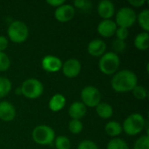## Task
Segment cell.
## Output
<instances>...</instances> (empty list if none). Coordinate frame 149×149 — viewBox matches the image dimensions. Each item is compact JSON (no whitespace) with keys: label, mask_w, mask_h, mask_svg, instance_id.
<instances>
[{"label":"cell","mask_w":149,"mask_h":149,"mask_svg":"<svg viewBox=\"0 0 149 149\" xmlns=\"http://www.w3.org/2000/svg\"><path fill=\"white\" fill-rule=\"evenodd\" d=\"M138 85V77L131 70L124 69L113 74L111 79V86L113 90L119 93H126L132 92Z\"/></svg>","instance_id":"1"},{"label":"cell","mask_w":149,"mask_h":149,"mask_svg":"<svg viewBox=\"0 0 149 149\" xmlns=\"http://www.w3.org/2000/svg\"><path fill=\"white\" fill-rule=\"evenodd\" d=\"M147 121L141 113H133L127 117L123 122L122 130L129 136H135L141 134L146 127Z\"/></svg>","instance_id":"2"},{"label":"cell","mask_w":149,"mask_h":149,"mask_svg":"<svg viewBox=\"0 0 149 149\" xmlns=\"http://www.w3.org/2000/svg\"><path fill=\"white\" fill-rule=\"evenodd\" d=\"M7 35L11 42L15 44H22L29 37V28L23 21L15 20L9 24Z\"/></svg>","instance_id":"3"},{"label":"cell","mask_w":149,"mask_h":149,"mask_svg":"<svg viewBox=\"0 0 149 149\" xmlns=\"http://www.w3.org/2000/svg\"><path fill=\"white\" fill-rule=\"evenodd\" d=\"M120 64V59L118 54L113 52L104 53L99 60V68L100 72L106 75H113L117 72Z\"/></svg>","instance_id":"4"},{"label":"cell","mask_w":149,"mask_h":149,"mask_svg":"<svg viewBox=\"0 0 149 149\" xmlns=\"http://www.w3.org/2000/svg\"><path fill=\"white\" fill-rule=\"evenodd\" d=\"M34 142L38 145H51L55 140L54 130L47 125H39L36 127L31 133Z\"/></svg>","instance_id":"5"},{"label":"cell","mask_w":149,"mask_h":149,"mask_svg":"<svg viewBox=\"0 0 149 149\" xmlns=\"http://www.w3.org/2000/svg\"><path fill=\"white\" fill-rule=\"evenodd\" d=\"M20 88L22 95L30 100H36L44 93V86L42 82L37 79H28L24 80Z\"/></svg>","instance_id":"6"},{"label":"cell","mask_w":149,"mask_h":149,"mask_svg":"<svg viewBox=\"0 0 149 149\" xmlns=\"http://www.w3.org/2000/svg\"><path fill=\"white\" fill-rule=\"evenodd\" d=\"M136 17L137 14L134 9L131 7L124 6L117 11L115 16V24L118 27H124L128 29L136 22Z\"/></svg>","instance_id":"7"},{"label":"cell","mask_w":149,"mask_h":149,"mask_svg":"<svg viewBox=\"0 0 149 149\" xmlns=\"http://www.w3.org/2000/svg\"><path fill=\"white\" fill-rule=\"evenodd\" d=\"M81 102L86 107H96L101 102V93L100 90L93 86H85L80 93Z\"/></svg>","instance_id":"8"},{"label":"cell","mask_w":149,"mask_h":149,"mask_svg":"<svg viewBox=\"0 0 149 149\" xmlns=\"http://www.w3.org/2000/svg\"><path fill=\"white\" fill-rule=\"evenodd\" d=\"M61 71L66 78H76L81 72V63L76 58H69L62 64Z\"/></svg>","instance_id":"9"},{"label":"cell","mask_w":149,"mask_h":149,"mask_svg":"<svg viewBox=\"0 0 149 149\" xmlns=\"http://www.w3.org/2000/svg\"><path fill=\"white\" fill-rule=\"evenodd\" d=\"M75 15V8L69 3H64L56 8L54 11L55 18L60 23H66L71 21Z\"/></svg>","instance_id":"10"},{"label":"cell","mask_w":149,"mask_h":149,"mask_svg":"<svg viewBox=\"0 0 149 149\" xmlns=\"http://www.w3.org/2000/svg\"><path fill=\"white\" fill-rule=\"evenodd\" d=\"M63 62L54 55H46L41 61L42 68L48 72H57L61 70Z\"/></svg>","instance_id":"11"},{"label":"cell","mask_w":149,"mask_h":149,"mask_svg":"<svg viewBox=\"0 0 149 149\" xmlns=\"http://www.w3.org/2000/svg\"><path fill=\"white\" fill-rule=\"evenodd\" d=\"M117 24L112 19H103L97 26L98 33L103 38H111L115 34Z\"/></svg>","instance_id":"12"},{"label":"cell","mask_w":149,"mask_h":149,"mask_svg":"<svg viewBox=\"0 0 149 149\" xmlns=\"http://www.w3.org/2000/svg\"><path fill=\"white\" fill-rule=\"evenodd\" d=\"M107 50V44L100 38H95L89 42L87 45V52L88 53L95 58L101 57L104 53H106Z\"/></svg>","instance_id":"13"},{"label":"cell","mask_w":149,"mask_h":149,"mask_svg":"<svg viewBox=\"0 0 149 149\" xmlns=\"http://www.w3.org/2000/svg\"><path fill=\"white\" fill-rule=\"evenodd\" d=\"M15 107L9 101L3 100L0 102V120L5 122L12 121L16 117Z\"/></svg>","instance_id":"14"},{"label":"cell","mask_w":149,"mask_h":149,"mask_svg":"<svg viewBox=\"0 0 149 149\" xmlns=\"http://www.w3.org/2000/svg\"><path fill=\"white\" fill-rule=\"evenodd\" d=\"M98 14L103 19H111L115 13V6L110 0H102L97 6Z\"/></svg>","instance_id":"15"},{"label":"cell","mask_w":149,"mask_h":149,"mask_svg":"<svg viewBox=\"0 0 149 149\" xmlns=\"http://www.w3.org/2000/svg\"><path fill=\"white\" fill-rule=\"evenodd\" d=\"M87 112V107L81 101H75L72 103L68 109L69 116L72 120H80L82 119Z\"/></svg>","instance_id":"16"},{"label":"cell","mask_w":149,"mask_h":149,"mask_svg":"<svg viewBox=\"0 0 149 149\" xmlns=\"http://www.w3.org/2000/svg\"><path fill=\"white\" fill-rule=\"evenodd\" d=\"M65 103H66L65 97L61 93H56L50 99L48 106L52 112H59L65 107Z\"/></svg>","instance_id":"17"},{"label":"cell","mask_w":149,"mask_h":149,"mask_svg":"<svg viewBox=\"0 0 149 149\" xmlns=\"http://www.w3.org/2000/svg\"><path fill=\"white\" fill-rule=\"evenodd\" d=\"M95 109H96V113H97L98 116L103 120L110 119L113 114V107L107 102H100L95 107Z\"/></svg>","instance_id":"18"},{"label":"cell","mask_w":149,"mask_h":149,"mask_svg":"<svg viewBox=\"0 0 149 149\" xmlns=\"http://www.w3.org/2000/svg\"><path fill=\"white\" fill-rule=\"evenodd\" d=\"M134 46L139 51H147L149 47L148 32H140L134 38Z\"/></svg>","instance_id":"19"},{"label":"cell","mask_w":149,"mask_h":149,"mask_svg":"<svg viewBox=\"0 0 149 149\" xmlns=\"http://www.w3.org/2000/svg\"><path fill=\"white\" fill-rule=\"evenodd\" d=\"M105 132L107 133V135L115 138L116 136H119L123 132L122 126L120 123L115 120L108 121L105 126Z\"/></svg>","instance_id":"20"},{"label":"cell","mask_w":149,"mask_h":149,"mask_svg":"<svg viewBox=\"0 0 149 149\" xmlns=\"http://www.w3.org/2000/svg\"><path fill=\"white\" fill-rule=\"evenodd\" d=\"M136 21L138 22L141 28L146 31H149V10L145 9L141 10L136 17Z\"/></svg>","instance_id":"21"},{"label":"cell","mask_w":149,"mask_h":149,"mask_svg":"<svg viewBox=\"0 0 149 149\" xmlns=\"http://www.w3.org/2000/svg\"><path fill=\"white\" fill-rule=\"evenodd\" d=\"M11 81L5 77H0V99L7 96L11 91Z\"/></svg>","instance_id":"22"},{"label":"cell","mask_w":149,"mask_h":149,"mask_svg":"<svg viewBox=\"0 0 149 149\" xmlns=\"http://www.w3.org/2000/svg\"><path fill=\"white\" fill-rule=\"evenodd\" d=\"M107 149H129V147L124 140L120 138H113L108 142Z\"/></svg>","instance_id":"23"},{"label":"cell","mask_w":149,"mask_h":149,"mask_svg":"<svg viewBox=\"0 0 149 149\" xmlns=\"http://www.w3.org/2000/svg\"><path fill=\"white\" fill-rule=\"evenodd\" d=\"M56 149H70L71 148V141L66 136L60 135L54 140Z\"/></svg>","instance_id":"24"},{"label":"cell","mask_w":149,"mask_h":149,"mask_svg":"<svg viewBox=\"0 0 149 149\" xmlns=\"http://www.w3.org/2000/svg\"><path fill=\"white\" fill-rule=\"evenodd\" d=\"M83 123L80 120H71L68 125L69 131L73 134H79L83 130Z\"/></svg>","instance_id":"25"},{"label":"cell","mask_w":149,"mask_h":149,"mask_svg":"<svg viewBox=\"0 0 149 149\" xmlns=\"http://www.w3.org/2000/svg\"><path fill=\"white\" fill-rule=\"evenodd\" d=\"M133 95L137 99V100H145L148 97V90L145 86H139L137 85L132 91Z\"/></svg>","instance_id":"26"},{"label":"cell","mask_w":149,"mask_h":149,"mask_svg":"<svg viewBox=\"0 0 149 149\" xmlns=\"http://www.w3.org/2000/svg\"><path fill=\"white\" fill-rule=\"evenodd\" d=\"M134 149H149V136L142 135L136 140L134 145Z\"/></svg>","instance_id":"27"},{"label":"cell","mask_w":149,"mask_h":149,"mask_svg":"<svg viewBox=\"0 0 149 149\" xmlns=\"http://www.w3.org/2000/svg\"><path fill=\"white\" fill-rule=\"evenodd\" d=\"M10 66V59L4 52H0V72H6Z\"/></svg>","instance_id":"28"},{"label":"cell","mask_w":149,"mask_h":149,"mask_svg":"<svg viewBox=\"0 0 149 149\" xmlns=\"http://www.w3.org/2000/svg\"><path fill=\"white\" fill-rule=\"evenodd\" d=\"M112 48L113 49V52L116 54L118 52H123L127 48V44L125 41L116 38L112 43Z\"/></svg>","instance_id":"29"},{"label":"cell","mask_w":149,"mask_h":149,"mask_svg":"<svg viewBox=\"0 0 149 149\" xmlns=\"http://www.w3.org/2000/svg\"><path fill=\"white\" fill-rule=\"evenodd\" d=\"M77 149H99V147L91 140H84L79 142Z\"/></svg>","instance_id":"30"},{"label":"cell","mask_w":149,"mask_h":149,"mask_svg":"<svg viewBox=\"0 0 149 149\" xmlns=\"http://www.w3.org/2000/svg\"><path fill=\"white\" fill-rule=\"evenodd\" d=\"M114 35H116L117 39L125 41L129 35V31H128V29L124 28V27H117V30H116Z\"/></svg>","instance_id":"31"},{"label":"cell","mask_w":149,"mask_h":149,"mask_svg":"<svg viewBox=\"0 0 149 149\" xmlns=\"http://www.w3.org/2000/svg\"><path fill=\"white\" fill-rule=\"evenodd\" d=\"M74 8L83 10H87L91 7V2L86 1V0H75L73 1V5Z\"/></svg>","instance_id":"32"},{"label":"cell","mask_w":149,"mask_h":149,"mask_svg":"<svg viewBox=\"0 0 149 149\" xmlns=\"http://www.w3.org/2000/svg\"><path fill=\"white\" fill-rule=\"evenodd\" d=\"M9 45V40L4 36H0V52H4Z\"/></svg>","instance_id":"33"},{"label":"cell","mask_w":149,"mask_h":149,"mask_svg":"<svg viewBox=\"0 0 149 149\" xmlns=\"http://www.w3.org/2000/svg\"><path fill=\"white\" fill-rule=\"evenodd\" d=\"M128 3L132 5L133 7H141L146 3V0H129Z\"/></svg>","instance_id":"34"},{"label":"cell","mask_w":149,"mask_h":149,"mask_svg":"<svg viewBox=\"0 0 149 149\" xmlns=\"http://www.w3.org/2000/svg\"><path fill=\"white\" fill-rule=\"evenodd\" d=\"M46 3H47L49 5L52 6V7L58 8V7H59L60 5L64 4L65 2L64 0H47Z\"/></svg>","instance_id":"35"},{"label":"cell","mask_w":149,"mask_h":149,"mask_svg":"<svg viewBox=\"0 0 149 149\" xmlns=\"http://www.w3.org/2000/svg\"><path fill=\"white\" fill-rule=\"evenodd\" d=\"M15 93H16V94H18V95H22V93H21V88H20V86H19L18 88H17V89H16V91H15Z\"/></svg>","instance_id":"36"}]
</instances>
